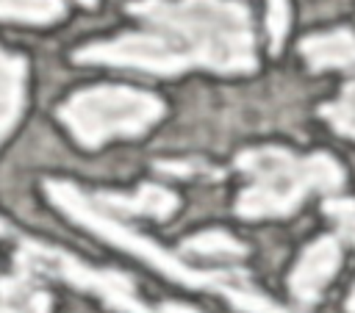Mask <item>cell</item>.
Returning a JSON list of instances; mask_svg holds the SVG:
<instances>
[{
	"mask_svg": "<svg viewBox=\"0 0 355 313\" xmlns=\"http://www.w3.org/2000/svg\"><path fill=\"white\" fill-rule=\"evenodd\" d=\"M128 11L147 28L86 44L75 50L72 61L164 78L197 66L219 75L252 72L258 66L250 11L239 0H133Z\"/></svg>",
	"mask_w": 355,
	"mask_h": 313,
	"instance_id": "cell-1",
	"label": "cell"
},
{
	"mask_svg": "<svg viewBox=\"0 0 355 313\" xmlns=\"http://www.w3.org/2000/svg\"><path fill=\"white\" fill-rule=\"evenodd\" d=\"M44 191L50 197V202L64 211L69 219H75L78 224L89 227L92 233H97L100 238L133 252L136 258L153 263L158 271H164L166 277L189 285V288H202V291H219L230 305H236L241 313H288L283 307H277L275 302H269L263 294H258L247 274L239 269H191L186 260H180L178 255L161 249L155 241H150L147 235L130 230L128 224H122L116 216L105 213L103 208L94 205L92 197H86L78 186L64 183V180H47Z\"/></svg>",
	"mask_w": 355,
	"mask_h": 313,
	"instance_id": "cell-2",
	"label": "cell"
},
{
	"mask_svg": "<svg viewBox=\"0 0 355 313\" xmlns=\"http://www.w3.org/2000/svg\"><path fill=\"white\" fill-rule=\"evenodd\" d=\"M236 166L250 177L236 199V213L244 219L288 216L313 191H336L344 183V169L327 152L294 155L283 147L244 150Z\"/></svg>",
	"mask_w": 355,
	"mask_h": 313,
	"instance_id": "cell-3",
	"label": "cell"
},
{
	"mask_svg": "<svg viewBox=\"0 0 355 313\" xmlns=\"http://www.w3.org/2000/svg\"><path fill=\"white\" fill-rule=\"evenodd\" d=\"M164 102L155 94L130 86H92L75 91L58 119L83 147H100L116 136H141L164 116Z\"/></svg>",
	"mask_w": 355,
	"mask_h": 313,
	"instance_id": "cell-4",
	"label": "cell"
},
{
	"mask_svg": "<svg viewBox=\"0 0 355 313\" xmlns=\"http://www.w3.org/2000/svg\"><path fill=\"white\" fill-rule=\"evenodd\" d=\"M17 269L28 271V274H53L80 291H92L97 294L108 307L119 310V313H197L189 305H158L150 307L136 296L133 280L128 274L111 271V269H92L80 260H75L72 255H67L64 249H53L44 247L39 241H25L17 252Z\"/></svg>",
	"mask_w": 355,
	"mask_h": 313,
	"instance_id": "cell-5",
	"label": "cell"
},
{
	"mask_svg": "<svg viewBox=\"0 0 355 313\" xmlns=\"http://www.w3.org/2000/svg\"><path fill=\"white\" fill-rule=\"evenodd\" d=\"M341 263V244L333 235H322L316 238L297 260L291 277H288V288L291 296L302 305H311L319 299V294L324 291V285L333 280L336 269Z\"/></svg>",
	"mask_w": 355,
	"mask_h": 313,
	"instance_id": "cell-6",
	"label": "cell"
},
{
	"mask_svg": "<svg viewBox=\"0 0 355 313\" xmlns=\"http://www.w3.org/2000/svg\"><path fill=\"white\" fill-rule=\"evenodd\" d=\"M97 208H103L105 213H125V216H155V219H166L175 213L178 208V197L155 183L141 186L136 194H111L103 191L97 197H92Z\"/></svg>",
	"mask_w": 355,
	"mask_h": 313,
	"instance_id": "cell-7",
	"label": "cell"
},
{
	"mask_svg": "<svg viewBox=\"0 0 355 313\" xmlns=\"http://www.w3.org/2000/svg\"><path fill=\"white\" fill-rule=\"evenodd\" d=\"M300 55L311 69H349L355 66V30L333 28L327 33H311L300 42Z\"/></svg>",
	"mask_w": 355,
	"mask_h": 313,
	"instance_id": "cell-8",
	"label": "cell"
},
{
	"mask_svg": "<svg viewBox=\"0 0 355 313\" xmlns=\"http://www.w3.org/2000/svg\"><path fill=\"white\" fill-rule=\"evenodd\" d=\"M25 80L28 61L19 53H8L0 47V141L17 125L25 105Z\"/></svg>",
	"mask_w": 355,
	"mask_h": 313,
	"instance_id": "cell-9",
	"label": "cell"
},
{
	"mask_svg": "<svg viewBox=\"0 0 355 313\" xmlns=\"http://www.w3.org/2000/svg\"><path fill=\"white\" fill-rule=\"evenodd\" d=\"M0 313H50V294L33 283V274L17 269L0 280Z\"/></svg>",
	"mask_w": 355,
	"mask_h": 313,
	"instance_id": "cell-10",
	"label": "cell"
},
{
	"mask_svg": "<svg viewBox=\"0 0 355 313\" xmlns=\"http://www.w3.org/2000/svg\"><path fill=\"white\" fill-rule=\"evenodd\" d=\"M64 17V0H0L3 22L50 25Z\"/></svg>",
	"mask_w": 355,
	"mask_h": 313,
	"instance_id": "cell-11",
	"label": "cell"
},
{
	"mask_svg": "<svg viewBox=\"0 0 355 313\" xmlns=\"http://www.w3.org/2000/svg\"><path fill=\"white\" fill-rule=\"evenodd\" d=\"M183 252H189L194 258H225V260H233V258H241L247 249L233 235H227L225 230H205V233L191 235L183 244Z\"/></svg>",
	"mask_w": 355,
	"mask_h": 313,
	"instance_id": "cell-12",
	"label": "cell"
},
{
	"mask_svg": "<svg viewBox=\"0 0 355 313\" xmlns=\"http://www.w3.org/2000/svg\"><path fill=\"white\" fill-rule=\"evenodd\" d=\"M319 114L333 125V130H336V133L355 138V80H352V83H347V86L341 89L338 100H333V102L322 105V108H319Z\"/></svg>",
	"mask_w": 355,
	"mask_h": 313,
	"instance_id": "cell-13",
	"label": "cell"
},
{
	"mask_svg": "<svg viewBox=\"0 0 355 313\" xmlns=\"http://www.w3.org/2000/svg\"><path fill=\"white\" fill-rule=\"evenodd\" d=\"M286 30H288V0H266V33L272 53L283 47Z\"/></svg>",
	"mask_w": 355,
	"mask_h": 313,
	"instance_id": "cell-14",
	"label": "cell"
},
{
	"mask_svg": "<svg viewBox=\"0 0 355 313\" xmlns=\"http://www.w3.org/2000/svg\"><path fill=\"white\" fill-rule=\"evenodd\" d=\"M324 213L336 222L338 233L355 247V202L352 199H327Z\"/></svg>",
	"mask_w": 355,
	"mask_h": 313,
	"instance_id": "cell-15",
	"label": "cell"
},
{
	"mask_svg": "<svg viewBox=\"0 0 355 313\" xmlns=\"http://www.w3.org/2000/svg\"><path fill=\"white\" fill-rule=\"evenodd\" d=\"M347 310L355 313V288H352V294H349V299H347Z\"/></svg>",
	"mask_w": 355,
	"mask_h": 313,
	"instance_id": "cell-16",
	"label": "cell"
},
{
	"mask_svg": "<svg viewBox=\"0 0 355 313\" xmlns=\"http://www.w3.org/2000/svg\"><path fill=\"white\" fill-rule=\"evenodd\" d=\"M3 233H6V224H3V222H0V235H3Z\"/></svg>",
	"mask_w": 355,
	"mask_h": 313,
	"instance_id": "cell-17",
	"label": "cell"
}]
</instances>
